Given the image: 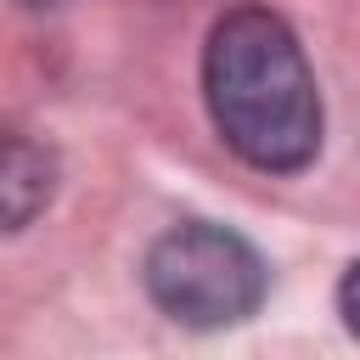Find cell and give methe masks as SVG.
Masks as SVG:
<instances>
[{
  "mask_svg": "<svg viewBox=\"0 0 360 360\" xmlns=\"http://www.w3.org/2000/svg\"><path fill=\"white\" fill-rule=\"evenodd\" d=\"M141 281H146V298H152L174 326L219 332V326L248 321V315L264 304V292H270V264H264V253H259L248 236H236L231 225L186 219V225H169V231L146 248Z\"/></svg>",
  "mask_w": 360,
  "mask_h": 360,
  "instance_id": "7a4b0ae2",
  "label": "cell"
},
{
  "mask_svg": "<svg viewBox=\"0 0 360 360\" xmlns=\"http://www.w3.org/2000/svg\"><path fill=\"white\" fill-rule=\"evenodd\" d=\"M17 6H28V11H45V6H62V0H17Z\"/></svg>",
  "mask_w": 360,
  "mask_h": 360,
  "instance_id": "5b68a950",
  "label": "cell"
},
{
  "mask_svg": "<svg viewBox=\"0 0 360 360\" xmlns=\"http://www.w3.org/2000/svg\"><path fill=\"white\" fill-rule=\"evenodd\" d=\"M56 197V152L28 135L0 124V236L34 225Z\"/></svg>",
  "mask_w": 360,
  "mask_h": 360,
  "instance_id": "3957f363",
  "label": "cell"
},
{
  "mask_svg": "<svg viewBox=\"0 0 360 360\" xmlns=\"http://www.w3.org/2000/svg\"><path fill=\"white\" fill-rule=\"evenodd\" d=\"M202 101L219 141L259 174H298L321 152V84L270 6H231L202 45Z\"/></svg>",
  "mask_w": 360,
  "mask_h": 360,
  "instance_id": "6da1fadb",
  "label": "cell"
},
{
  "mask_svg": "<svg viewBox=\"0 0 360 360\" xmlns=\"http://www.w3.org/2000/svg\"><path fill=\"white\" fill-rule=\"evenodd\" d=\"M338 315H343V326L360 338V259L343 270V281H338Z\"/></svg>",
  "mask_w": 360,
  "mask_h": 360,
  "instance_id": "277c9868",
  "label": "cell"
}]
</instances>
